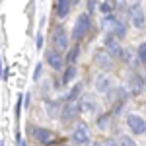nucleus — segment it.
Here are the masks:
<instances>
[{"instance_id":"obj_1","label":"nucleus","mask_w":146,"mask_h":146,"mask_svg":"<svg viewBox=\"0 0 146 146\" xmlns=\"http://www.w3.org/2000/svg\"><path fill=\"white\" fill-rule=\"evenodd\" d=\"M90 27H92V16L88 14V12H82L78 18H76L74 25H72L70 39H74V43H80V41H82V39L88 35Z\"/></svg>"},{"instance_id":"obj_2","label":"nucleus","mask_w":146,"mask_h":146,"mask_svg":"<svg viewBox=\"0 0 146 146\" xmlns=\"http://www.w3.org/2000/svg\"><path fill=\"white\" fill-rule=\"evenodd\" d=\"M94 90L98 92L100 96H111L115 92V82H113L109 72H100L94 78Z\"/></svg>"},{"instance_id":"obj_3","label":"nucleus","mask_w":146,"mask_h":146,"mask_svg":"<svg viewBox=\"0 0 146 146\" xmlns=\"http://www.w3.org/2000/svg\"><path fill=\"white\" fill-rule=\"evenodd\" d=\"M51 43H53V49L64 53L70 49V35L64 29V25H56L53 29V35H51Z\"/></svg>"},{"instance_id":"obj_4","label":"nucleus","mask_w":146,"mask_h":146,"mask_svg":"<svg viewBox=\"0 0 146 146\" xmlns=\"http://www.w3.org/2000/svg\"><path fill=\"white\" fill-rule=\"evenodd\" d=\"M103 49H105V53L111 56L113 60H121L123 58V47H121V41L117 39V37H113L111 33H105L103 37Z\"/></svg>"},{"instance_id":"obj_5","label":"nucleus","mask_w":146,"mask_h":146,"mask_svg":"<svg viewBox=\"0 0 146 146\" xmlns=\"http://www.w3.org/2000/svg\"><path fill=\"white\" fill-rule=\"evenodd\" d=\"M125 123H127L129 131H131L133 135H136V136L146 135V119L142 115H138V113H127Z\"/></svg>"},{"instance_id":"obj_6","label":"nucleus","mask_w":146,"mask_h":146,"mask_svg":"<svg viewBox=\"0 0 146 146\" xmlns=\"http://www.w3.org/2000/svg\"><path fill=\"white\" fill-rule=\"evenodd\" d=\"M29 136H33L35 140L39 142V144H53L56 140V135L51 131V129H45V127H37V125H33V127H29Z\"/></svg>"},{"instance_id":"obj_7","label":"nucleus","mask_w":146,"mask_h":146,"mask_svg":"<svg viewBox=\"0 0 146 146\" xmlns=\"http://www.w3.org/2000/svg\"><path fill=\"white\" fill-rule=\"evenodd\" d=\"M64 62H66L64 53L56 51V49H53V47L45 51V64H47V66H51L55 72H58V70H64Z\"/></svg>"},{"instance_id":"obj_8","label":"nucleus","mask_w":146,"mask_h":146,"mask_svg":"<svg viewBox=\"0 0 146 146\" xmlns=\"http://www.w3.org/2000/svg\"><path fill=\"white\" fill-rule=\"evenodd\" d=\"M80 115V103L78 101H68L62 105V111H60V117H58V121L62 125H70L76 121V117Z\"/></svg>"},{"instance_id":"obj_9","label":"nucleus","mask_w":146,"mask_h":146,"mask_svg":"<svg viewBox=\"0 0 146 146\" xmlns=\"http://www.w3.org/2000/svg\"><path fill=\"white\" fill-rule=\"evenodd\" d=\"M127 90L131 94H142L146 90V78L142 74H138L136 70H133L129 74V80H127Z\"/></svg>"},{"instance_id":"obj_10","label":"nucleus","mask_w":146,"mask_h":146,"mask_svg":"<svg viewBox=\"0 0 146 146\" xmlns=\"http://www.w3.org/2000/svg\"><path fill=\"white\" fill-rule=\"evenodd\" d=\"M129 20H131V23H133L135 29H144L146 27V14L138 4L129 6Z\"/></svg>"},{"instance_id":"obj_11","label":"nucleus","mask_w":146,"mask_h":146,"mask_svg":"<svg viewBox=\"0 0 146 146\" xmlns=\"http://www.w3.org/2000/svg\"><path fill=\"white\" fill-rule=\"evenodd\" d=\"M78 103H80V115H84V117H94L100 111V103L94 96H84Z\"/></svg>"},{"instance_id":"obj_12","label":"nucleus","mask_w":146,"mask_h":146,"mask_svg":"<svg viewBox=\"0 0 146 146\" xmlns=\"http://www.w3.org/2000/svg\"><path fill=\"white\" fill-rule=\"evenodd\" d=\"M90 129H88V125L80 123L74 127V131H72V135H70V140L74 142V144H88L90 142Z\"/></svg>"},{"instance_id":"obj_13","label":"nucleus","mask_w":146,"mask_h":146,"mask_svg":"<svg viewBox=\"0 0 146 146\" xmlns=\"http://www.w3.org/2000/svg\"><path fill=\"white\" fill-rule=\"evenodd\" d=\"M94 62H96V66L100 68L101 72H111L113 66H115V60H113L105 51H98V53L94 55Z\"/></svg>"},{"instance_id":"obj_14","label":"nucleus","mask_w":146,"mask_h":146,"mask_svg":"<svg viewBox=\"0 0 146 146\" xmlns=\"http://www.w3.org/2000/svg\"><path fill=\"white\" fill-rule=\"evenodd\" d=\"M82 88H84V84L82 82H74L72 86H68V90L60 96V98H56L58 101H62V103H68V101H76L78 100V96L82 94Z\"/></svg>"},{"instance_id":"obj_15","label":"nucleus","mask_w":146,"mask_h":146,"mask_svg":"<svg viewBox=\"0 0 146 146\" xmlns=\"http://www.w3.org/2000/svg\"><path fill=\"white\" fill-rule=\"evenodd\" d=\"M76 78H78V68H76V64H68L62 70V74H60V84L62 86H72L76 82Z\"/></svg>"},{"instance_id":"obj_16","label":"nucleus","mask_w":146,"mask_h":146,"mask_svg":"<svg viewBox=\"0 0 146 146\" xmlns=\"http://www.w3.org/2000/svg\"><path fill=\"white\" fill-rule=\"evenodd\" d=\"M62 101H58V100H45V111L47 115L51 117V119H58L60 117V111H62Z\"/></svg>"},{"instance_id":"obj_17","label":"nucleus","mask_w":146,"mask_h":146,"mask_svg":"<svg viewBox=\"0 0 146 146\" xmlns=\"http://www.w3.org/2000/svg\"><path fill=\"white\" fill-rule=\"evenodd\" d=\"M70 8H72V0H56V8H55L56 18H60V20L66 18Z\"/></svg>"},{"instance_id":"obj_18","label":"nucleus","mask_w":146,"mask_h":146,"mask_svg":"<svg viewBox=\"0 0 146 146\" xmlns=\"http://www.w3.org/2000/svg\"><path fill=\"white\" fill-rule=\"evenodd\" d=\"M123 60L125 64H131V66H136L138 64V56H136V49H125L123 51Z\"/></svg>"},{"instance_id":"obj_19","label":"nucleus","mask_w":146,"mask_h":146,"mask_svg":"<svg viewBox=\"0 0 146 146\" xmlns=\"http://www.w3.org/2000/svg\"><path fill=\"white\" fill-rule=\"evenodd\" d=\"M78 56H80V45L76 43L74 47H70V49L66 51V55H64V58H66V62H68V64H76Z\"/></svg>"},{"instance_id":"obj_20","label":"nucleus","mask_w":146,"mask_h":146,"mask_svg":"<svg viewBox=\"0 0 146 146\" xmlns=\"http://www.w3.org/2000/svg\"><path fill=\"white\" fill-rule=\"evenodd\" d=\"M111 35H113V37H117L119 41H121V39H125V37H127V25H125V22H121V20H119Z\"/></svg>"},{"instance_id":"obj_21","label":"nucleus","mask_w":146,"mask_h":146,"mask_svg":"<svg viewBox=\"0 0 146 146\" xmlns=\"http://www.w3.org/2000/svg\"><path fill=\"white\" fill-rule=\"evenodd\" d=\"M96 125H98V129H100L101 133H103V131H107V129H109V125H111V115H107V113H105V115H100V117H98V121H96Z\"/></svg>"},{"instance_id":"obj_22","label":"nucleus","mask_w":146,"mask_h":146,"mask_svg":"<svg viewBox=\"0 0 146 146\" xmlns=\"http://www.w3.org/2000/svg\"><path fill=\"white\" fill-rule=\"evenodd\" d=\"M98 10H100V14L103 16V18H107V16H113V4L109 2V0H103V2H100Z\"/></svg>"},{"instance_id":"obj_23","label":"nucleus","mask_w":146,"mask_h":146,"mask_svg":"<svg viewBox=\"0 0 146 146\" xmlns=\"http://www.w3.org/2000/svg\"><path fill=\"white\" fill-rule=\"evenodd\" d=\"M136 56H138V62H142L146 66V41H140L136 45Z\"/></svg>"},{"instance_id":"obj_24","label":"nucleus","mask_w":146,"mask_h":146,"mask_svg":"<svg viewBox=\"0 0 146 146\" xmlns=\"http://www.w3.org/2000/svg\"><path fill=\"white\" fill-rule=\"evenodd\" d=\"M117 140H119V146H138V144H136V140L131 135H121Z\"/></svg>"},{"instance_id":"obj_25","label":"nucleus","mask_w":146,"mask_h":146,"mask_svg":"<svg viewBox=\"0 0 146 146\" xmlns=\"http://www.w3.org/2000/svg\"><path fill=\"white\" fill-rule=\"evenodd\" d=\"M41 76H43V60H39L37 64H35V68H33V82H39L41 80Z\"/></svg>"},{"instance_id":"obj_26","label":"nucleus","mask_w":146,"mask_h":146,"mask_svg":"<svg viewBox=\"0 0 146 146\" xmlns=\"http://www.w3.org/2000/svg\"><path fill=\"white\" fill-rule=\"evenodd\" d=\"M43 43H45L43 31H37V35H35V49H37V51H41V49H43Z\"/></svg>"},{"instance_id":"obj_27","label":"nucleus","mask_w":146,"mask_h":146,"mask_svg":"<svg viewBox=\"0 0 146 146\" xmlns=\"http://www.w3.org/2000/svg\"><path fill=\"white\" fill-rule=\"evenodd\" d=\"M98 6H100V4H98V0H86V12H88L90 16L96 12V8H98Z\"/></svg>"},{"instance_id":"obj_28","label":"nucleus","mask_w":146,"mask_h":146,"mask_svg":"<svg viewBox=\"0 0 146 146\" xmlns=\"http://www.w3.org/2000/svg\"><path fill=\"white\" fill-rule=\"evenodd\" d=\"M23 107L25 109H29L31 107V94L27 92V94H23Z\"/></svg>"},{"instance_id":"obj_29","label":"nucleus","mask_w":146,"mask_h":146,"mask_svg":"<svg viewBox=\"0 0 146 146\" xmlns=\"http://www.w3.org/2000/svg\"><path fill=\"white\" fill-rule=\"evenodd\" d=\"M101 146H119V140L117 138H105L101 142Z\"/></svg>"},{"instance_id":"obj_30","label":"nucleus","mask_w":146,"mask_h":146,"mask_svg":"<svg viewBox=\"0 0 146 146\" xmlns=\"http://www.w3.org/2000/svg\"><path fill=\"white\" fill-rule=\"evenodd\" d=\"M45 23H47V18H45V16H41V18H39V29H37V31H43Z\"/></svg>"},{"instance_id":"obj_31","label":"nucleus","mask_w":146,"mask_h":146,"mask_svg":"<svg viewBox=\"0 0 146 146\" xmlns=\"http://www.w3.org/2000/svg\"><path fill=\"white\" fill-rule=\"evenodd\" d=\"M6 78V72H4V60H2V56H0V80Z\"/></svg>"},{"instance_id":"obj_32","label":"nucleus","mask_w":146,"mask_h":146,"mask_svg":"<svg viewBox=\"0 0 146 146\" xmlns=\"http://www.w3.org/2000/svg\"><path fill=\"white\" fill-rule=\"evenodd\" d=\"M18 146H27V142H25V140H20V142H18Z\"/></svg>"},{"instance_id":"obj_33","label":"nucleus","mask_w":146,"mask_h":146,"mask_svg":"<svg viewBox=\"0 0 146 146\" xmlns=\"http://www.w3.org/2000/svg\"><path fill=\"white\" fill-rule=\"evenodd\" d=\"M0 146H4V138L2 136H0Z\"/></svg>"},{"instance_id":"obj_34","label":"nucleus","mask_w":146,"mask_h":146,"mask_svg":"<svg viewBox=\"0 0 146 146\" xmlns=\"http://www.w3.org/2000/svg\"><path fill=\"white\" fill-rule=\"evenodd\" d=\"M109 2H111V0H109Z\"/></svg>"}]
</instances>
